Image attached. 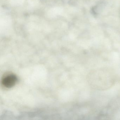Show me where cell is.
<instances>
[{"label":"cell","instance_id":"1","mask_svg":"<svg viewBox=\"0 0 120 120\" xmlns=\"http://www.w3.org/2000/svg\"><path fill=\"white\" fill-rule=\"evenodd\" d=\"M17 81L16 76L13 74L6 75L3 78L2 83L5 87L10 88L15 85Z\"/></svg>","mask_w":120,"mask_h":120}]
</instances>
